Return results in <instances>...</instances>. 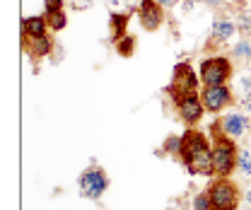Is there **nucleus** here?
Returning a JSON list of instances; mask_svg holds the SVG:
<instances>
[{
  "label": "nucleus",
  "instance_id": "obj_1",
  "mask_svg": "<svg viewBox=\"0 0 251 210\" xmlns=\"http://www.w3.org/2000/svg\"><path fill=\"white\" fill-rule=\"evenodd\" d=\"M179 162L191 177H213V143L203 131L188 128L181 135Z\"/></svg>",
  "mask_w": 251,
  "mask_h": 210
},
{
  "label": "nucleus",
  "instance_id": "obj_2",
  "mask_svg": "<svg viewBox=\"0 0 251 210\" xmlns=\"http://www.w3.org/2000/svg\"><path fill=\"white\" fill-rule=\"evenodd\" d=\"M208 135H210V143H213V177H229L237 169L239 148L234 145V140L229 135L222 133L218 121L210 126Z\"/></svg>",
  "mask_w": 251,
  "mask_h": 210
},
{
  "label": "nucleus",
  "instance_id": "obj_3",
  "mask_svg": "<svg viewBox=\"0 0 251 210\" xmlns=\"http://www.w3.org/2000/svg\"><path fill=\"white\" fill-rule=\"evenodd\" d=\"M203 82H201V78L193 73V68L188 65L186 60H181V63H176L174 65V73H172V82H169V87H167V94H169V99H172V104L176 106L186 94L191 92H198Z\"/></svg>",
  "mask_w": 251,
  "mask_h": 210
},
{
  "label": "nucleus",
  "instance_id": "obj_4",
  "mask_svg": "<svg viewBox=\"0 0 251 210\" xmlns=\"http://www.w3.org/2000/svg\"><path fill=\"white\" fill-rule=\"evenodd\" d=\"M213 210H237L239 208V186L229 177H215L208 186Z\"/></svg>",
  "mask_w": 251,
  "mask_h": 210
},
{
  "label": "nucleus",
  "instance_id": "obj_5",
  "mask_svg": "<svg viewBox=\"0 0 251 210\" xmlns=\"http://www.w3.org/2000/svg\"><path fill=\"white\" fill-rule=\"evenodd\" d=\"M232 60L222 53H215L210 58H205L201 63V70H198V78L203 85H227L229 78H232Z\"/></svg>",
  "mask_w": 251,
  "mask_h": 210
},
{
  "label": "nucleus",
  "instance_id": "obj_6",
  "mask_svg": "<svg viewBox=\"0 0 251 210\" xmlns=\"http://www.w3.org/2000/svg\"><path fill=\"white\" fill-rule=\"evenodd\" d=\"M77 186H80V196H82V198L99 201V198L106 193V188H109V174H106L101 167L92 164V167H87V169L80 174Z\"/></svg>",
  "mask_w": 251,
  "mask_h": 210
},
{
  "label": "nucleus",
  "instance_id": "obj_7",
  "mask_svg": "<svg viewBox=\"0 0 251 210\" xmlns=\"http://www.w3.org/2000/svg\"><path fill=\"white\" fill-rule=\"evenodd\" d=\"M201 102L208 114H220L222 109L234 104V94L229 90V85H203Z\"/></svg>",
  "mask_w": 251,
  "mask_h": 210
},
{
  "label": "nucleus",
  "instance_id": "obj_8",
  "mask_svg": "<svg viewBox=\"0 0 251 210\" xmlns=\"http://www.w3.org/2000/svg\"><path fill=\"white\" fill-rule=\"evenodd\" d=\"M138 20L145 31H157L164 22V7L157 0H138Z\"/></svg>",
  "mask_w": 251,
  "mask_h": 210
},
{
  "label": "nucleus",
  "instance_id": "obj_9",
  "mask_svg": "<svg viewBox=\"0 0 251 210\" xmlns=\"http://www.w3.org/2000/svg\"><path fill=\"white\" fill-rule=\"evenodd\" d=\"M203 111H205V106L201 102V92H191L176 104V114L186 126H196L198 121L203 119Z\"/></svg>",
  "mask_w": 251,
  "mask_h": 210
},
{
  "label": "nucleus",
  "instance_id": "obj_10",
  "mask_svg": "<svg viewBox=\"0 0 251 210\" xmlns=\"http://www.w3.org/2000/svg\"><path fill=\"white\" fill-rule=\"evenodd\" d=\"M218 123H220V128H222V133H225V135H229L232 140H239L251 126L249 116H247V114H242V111L225 114V116H220L218 119Z\"/></svg>",
  "mask_w": 251,
  "mask_h": 210
},
{
  "label": "nucleus",
  "instance_id": "obj_11",
  "mask_svg": "<svg viewBox=\"0 0 251 210\" xmlns=\"http://www.w3.org/2000/svg\"><path fill=\"white\" fill-rule=\"evenodd\" d=\"M22 46L31 58H46L53 51V36L44 34V36H22Z\"/></svg>",
  "mask_w": 251,
  "mask_h": 210
},
{
  "label": "nucleus",
  "instance_id": "obj_12",
  "mask_svg": "<svg viewBox=\"0 0 251 210\" xmlns=\"http://www.w3.org/2000/svg\"><path fill=\"white\" fill-rule=\"evenodd\" d=\"M138 12V10H124V12H111V20H109V36L111 41H121L128 31V22H130V15Z\"/></svg>",
  "mask_w": 251,
  "mask_h": 210
},
{
  "label": "nucleus",
  "instance_id": "obj_13",
  "mask_svg": "<svg viewBox=\"0 0 251 210\" xmlns=\"http://www.w3.org/2000/svg\"><path fill=\"white\" fill-rule=\"evenodd\" d=\"M234 31H237V27H234V22L229 20V17H215L213 20V31H210V39L215 41V44H225V41H229L232 36H234Z\"/></svg>",
  "mask_w": 251,
  "mask_h": 210
},
{
  "label": "nucleus",
  "instance_id": "obj_14",
  "mask_svg": "<svg viewBox=\"0 0 251 210\" xmlns=\"http://www.w3.org/2000/svg\"><path fill=\"white\" fill-rule=\"evenodd\" d=\"M49 34V22L44 15H31L22 20V36H44Z\"/></svg>",
  "mask_w": 251,
  "mask_h": 210
},
{
  "label": "nucleus",
  "instance_id": "obj_15",
  "mask_svg": "<svg viewBox=\"0 0 251 210\" xmlns=\"http://www.w3.org/2000/svg\"><path fill=\"white\" fill-rule=\"evenodd\" d=\"M46 22H49V29L51 31H63L68 27V15L65 10H53V12H44Z\"/></svg>",
  "mask_w": 251,
  "mask_h": 210
},
{
  "label": "nucleus",
  "instance_id": "obj_16",
  "mask_svg": "<svg viewBox=\"0 0 251 210\" xmlns=\"http://www.w3.org/2000/svg\"><path fill=\"white\" fill-rule=\"evenodd\" d=\"M114 46H116V53H119L121 58H130V56L135 53V36L126 34L124 39H121V41H116Z\"/></svg>",
  "mask_w": 251,
  "mask_h": 210
},
{
  "label": "nucleus",
  "instance_id": "obj_17",
  "mask_svg": "<svg viewBox=\"0 0 251 210\" xmlns=\"http://www.w3.org/2000/svg\"><path fill=\"white\" fill-rule=\"evenodd\" d=\"M232 58H239V60H251V39L242 36V41L232 49Z\"/></svg>",
  "mask_w": 251,
  "mask_h": 210
},
{
  "label": "nucleus",
  "instance_id": "obj_18",
  "mask_svg": "<svg viewBox=\"0 0 251 210\" xmlns=\"http://www.w3.org/2000/svg\"><path fill=\"white\" fill-rule=\"evenodd\" d=\"M237 167L244 177H251V150L249 148H242L239 150V157H237Z\"/></svg>",
  "mask_w": 251,
  "mask_h": 210
},
{
  "label": "nucleus",
  "instance_id": "obj_19",
  "mask_svg": "<svg viewBox=\"0 0 251 210\" xmlns=\"http://www.w3.org/2000/svg\"><path fill=\"white\" fill-rule=\"evenodd\" d=\"M193 210H213L208 188H205V191H201V193H196V198H193Z\"/></svg>",
  "mask_w": 251,
  "mask_h": 210
},
{
  "label": "nucleus",
  "instance_id": "obj_20",
  "mask_svg": "<svg viewBox=\"0 0 251 210\" xmlns=\"http://www.w3.org/2000/svg\"><path fill=\"white\" fill-rule=\"evenodd\" d=\"M179 150H181V135H172V138H167V140H164V152H169V155H176V157H179Z\"/></svg>",
  "mask_w": 251,
  "mask_h": 210
},
{
  "label": "nucleus",
  "instance_id": "obj_21",
  "mask_svg": "<svg viewBox=\"0 0 251 210\" xmlns=\"http://www.w3.org/2000/svg\"><path fill=\"white\" fill-rule=\"evenodd\" d=\"M237 90H239V94H242V99H244V97H249L251 94V78H239Z\"/></svg>",
  "mask_w": 251,
  "mask_h": 210
},
{
  "label": "nucleus",
  "instance_id": "obj_22",
  "mask_svg": "<svg viewBox=\"0 0 251 210\" xmlns=\"http://www.w3.org/2000/svg\"><path fill=\"white\" fill-rule=\"evenodd\" d=\"M237 29L242 31V36H247L251 31V17H247V15H239V25H237Z\"/></svg>",
  "mask_w": 251,
  "mask_h": 210
},
{
  "label": "nucleus",
  "instance_id": "obj_23",
  "mask_svg": "<svg viewBox=\"0 0 251 210\" xmlns=\"http://www.w3.org/2000/svg\"><path fill=\"white\" fill-rule=\"evenodd\" d=\"M65 0H44V12H53V10H63Z\"/></svg>",
  "mask_w": 251,
  "mask_h": 210
},
{
  "label": "nucleus",
  "instance_id": "obj_24",
  "mask_svg": "<svg viewBox=\"0 0 251 210\" xmlns=\"http://www.w3.org/2000/svg\"><path fill=\"white\" fill-rule=\"evenodd\" d=\"M70 5H73L75 10H82V7H90L92 0H70Z\"/></svg>",
  "mask_w": 251,
  "mask_h": 210
},
{
  "label": "nucleus",
  "instance_id": "obj_25",
  "mask_svg": "<svg viewBox=\"0 0 251 210\" xmlns=\"http://www.w3.org/2000/svg\"><path fill=\"white\" fill-rule=\"evenodd\" d=\"M198 2H203V5H208V7H213V10L222 7V0H198Z\"/></svg>",
  "mask_w": 251,
  "mask_h": 210
},
{
  "label": "nucleus",
  "instance_id": "obj_26",
  "mask_svg": "<svg viewBox=\"0 0 251 210\" xmlns=\"http://www.w3.org/2000/svg\"><path fill=\"white\" fill-rule=\"evenodd\" d=\"M242 109H244V114H251V94L242 99Z\"/></svg>",
  "mask_w": 251,
  "mask_h": 210
},
{
  "label": "nucleus",
  "instance_id": "obj_27",
  "mask_svg": "<svg viewBox=\"0 0 251 210\" xmlns=\"http://www.w3.org/2000/svg\"><path fill=\"white\" fill-rule=\"evenodd\" d=\"M157 2H159L162 7H174V5H176V0H157Z\"/></svg>",
  "mask_w": 251,
  "mask_h": 210
},
{
  "label": "nucleus",
  "instance_id": "obj_28",
  "mask_svg": "<svg viewBox=\"0 0 251 210\" xmlns=\"http://www.w3.org/2000/svg\"><path fill=\"white\" fill-rule=\"evenodd\" d=\"M111 5H119V2H130V0H109Z\"/></svg>",
  "mask_w": 251,
  "mask_h": 210
},
{
  "label": "nucleus",
  "instance_id": "obj_29",
  "mask_svg": "<svg viewBox=\"0 0 251 210\" xmlns=\"http://www.w3.org/2000/svg\"><path fill=\"white\" fill-rule=\"evenodd\" d=\"M229 2H234V5H244L247 0H229Z\"/></svg>",
  "mask_w": 251,
  "mask_h": 210
},
{
  "label": "nucleus",
  "instance_id": "obj_30",
  "mask_svg": "<svg viewBox=\"0 0 251 210\" xmlns=\"http://www.w3.org/2000/svg\"><path fill=\"white\" fill-rule=\"evenodd\" d=\"M247 203H249V206H251V188H249V191H247Z\"/></svg>",
  "mask_w": 251,
  "mask_h": 210
},
{
  "label": "nucleus",
  "instance_id": "obj_31",
  "mask_svg": "<svg viewBox=\"0 0 251 210\" xmlns=\"http://www.w3.org/2000/svg\"><path fill=\"white\" fill-rule=\"evenodd\" d=\"M249 131H251V126H249Z\"/></svg>",
  "mask_w": 251,
  "mask_h": 210
}]
</instances>
